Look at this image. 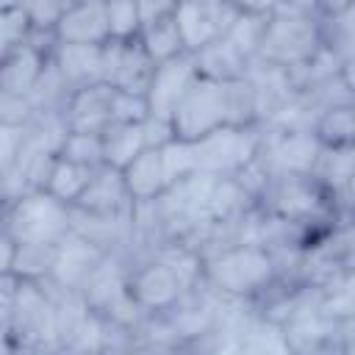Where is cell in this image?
<instances>
[{
    "instance_id": "cell-36",
    "label": "cell",
    "mask_w": 355,
    "mask_h": 355,
    "mask_svg": "<svg viewBox=\"0 0 355 355\" xmlns=\"http://www.w3.org/2000/svg\"><path fill=\"white\" fill-rule=\"evenodd\" d=\"M11 347V324H8V300H0V352H8Z\"/></svg>"
},
{
    "instance_id": "cell-40",
    "label": "cell",
    "mask_w": 355,
    "mask_h": 355,
    "mask_svg": "<svg viewBox=\"0 0 355 355\" xmlns=\"http://www.w3.org/2000/svg\"><path fill=\"white\" fill-rule=\"evenodd\" d=\"M11 6H19V0H0V8H11Z\"/></svg>"
},
{
    "instance_id": "cell-23",
    "label": "cell",
    "mask_w": 355,
    "mask_h": 355,
    "mask_svg": "<svg viewBox=\"0 0 355 355\" xmlns=\"http://www.w3.org/2000/svg\"><path fill=\"white\" fill-rule=\"evenodd\" d=\"M319 44L333 53L341 67L352 69V8L319 17Z\"/></svg>"
},
{
    "instance_id": "cell-21",
    "label": "cell",
    "mask_w": 355,
    "mask_h": 355,
    "mask_svg": "<svg viewBox=\"0 0 355 355\" xmlns=\"http://www.w3.org/2000/svg\"><path fill=\"white\" fill-rule=\"evenodd\" d=\"M311 130H313V136L319 139L322 147H352V136H355V108H352V103L327 105L313 119Z\"/></svg>"
},
{
    "instance_id": "cell-20",
    "label": "cell",
    "mask_w": 355,
    "mask_h": 355,
    "mask_svg": "<svg viewBox=\"0 0 355 355\" xmlns=\"http://www.w3.org/2000/svg\"><path fill=\"white\" fill-rule=\"evenodd\" d=\"M94 169L97 166H83V164H75V161H69V158L55 153L53 161H50V169H47V178H44L42 189L47 194H53L55 200L72 205L78 200V194L86 189V183H89Z\"/></svg>"
},
{
    "instance_id": "cell-39",
    "label": "cell",
    "mask_w": 355,
    "mask_h": 355,
    "mask_svg": "<svg viewBox=\"0 0 355 355\" xmlns=\"http://www.w3.org/2000/svg\"><path fill=\"white\" fill-rule=\"evenodd\" d=\"M14 275H8V277H0V300H8L11 297V288H14Z\"/></svg>"
},
{
    "instance_id": "cell-32",
    "label": "cell",
    "mask_w": 355,
    "mask_h": 355,
    "mask_svg": "<svg viewBox=\"0 0 355 355\" xmlns=\"http://www.w3.org/2000/svg\"><path fill=\"white\" fill-rule=\"evenodd\" d=\"M31 116L33 108L25 94H11L0 89V125H25Z\"/></svg>"
},
{
    "instance_id": "cell-22",
    "label": "cell",
    "mask_w": 355,
    "mask_h": 355,
    "mask_svg": "<svg viewBox=\"0 0 355 355\" xmlns=\"http://www.w3.org/2000/svg\"><path fill=\"white\" fill-rule=\"evenodd\" d=\"M139 42L144 44V50L150 53V58L155 64L161 61H169L180 53H186L183 47V36H180V28L175 22V11L161 17V19H153L147 25H141V33H139Z\"/></svg>"
},
{
    "instance_id": "cell-14",
    "label": "cell",
    "mask_w": 355,
    "mask_h": 355,
    "mask_svg": "<svg viewBox=\"0 0 355 355\" xmlns=\"http://www.w3.org/2000/svg\"><path fill=\"white\" fill-rule=\"evenodd\" d=\"M53 67L75 92L86 83L103 80V44H64L55 42L50 53Z\"/></svg>"
},
{
    "instance_id": "cell-30",
    "label": "cell",
    "mask_w": 355,
    "mask_h": 355,
    "mask_svg": "<svg viewBox=\"0 0 355 355\" xmlns=\"http://www.w3.org/2000/svg\"><path fill=\"white\" fill-rule=\"evenodd\" d=\"M31 36V22L19 6L0 8V61L11 55L19 44H25Z\"/></svg>"
},
{
    "instance_id": "cell-24",
    "label": "cell",
    "mask_w": 355,
    "mask_h": 355,
    "mask_svg": "<svg viewBox=\"0 0 355 355\" xmlns=\"http://www.w3.org/2000/svg\"><path fill=\"white\" fill-rule=\"evenodd\" d=\"M22 133H25V125H0V208L8 205L14 197H19L14 166L22 147Z\"/></svg>"
},
{
    "instance_id": "cell-15",
    "label": "cell",
    "mask_w": 355,
    "mask_h": 355,
    "mask_svg": "<svg viewBox=\"0 0 355 355\" xmlns=\"http://www.w3.org/2000/svg\"><path fill=\"white\" fill-rule=\"evenodd\" d=\"M133 205L128 186L122 180V169H114L108 164L97 166L86 183V189L78 194V200L72 202V208L80 211H100V214H111V211H128Z\"/></svg>"
},
{
    "instance_id": "cell-26",
    "label": "cell",
    "mask_w": 355,
    "mask_h": 355,
    "mask_svg": "<svg viewBox=\"0 0 355 355\" xmlns=\"http://www.w3.org/2000/svg\"><path fill=\"white\" fill-rule=\"evenodd\" d=\"M266 19H269V14H261V11H239L222 36H227L244 55L255 58L261 39H263V31H266Z\"/></svg>"
},
{
    "instance_id": "cell-35",
    "label": "cell",
    "mask_w": 355,
    "mask_h": 355,
    "mask_svg": "<svg viewBox=\"0 0 355 355\" xmlns=\"http://www.w3.org/2000/svg\"><path fill=\"white\" fill-rule=\"evenodd\" d=\"M139 3V14H141V25L161 19L166 14H172L178 8V0H136Z\"/></svg>"
},
{
    "instance_id": "cell-38",
    "label": "cell",
    "mask_w": 355,
    "mask_h": 355,
    "mask_svg": "<svg viewBox=\"0 0 355 355\" xmlns=\"http://www.w3.org/2000/svg\"><path fill=\"white\" fill-rule=\"evenodd\" d=\"M319 14H338L344 8H352V0H316Z\"/></svg>"
},
{
    "instance_id": "cell-37",
    "label": "cell",
    "mask_w": 355,
    "mask_h": 355,
    "mask_svg": "<svg viewBox=\"0 0 355 355\" xmlns=\"http://www.w3.org/2000/svg\"><path fill=\"white\" fill-rule=\"evenodd\" d=\"M239 11H261V14H269L280 0H230Z\"/></svg>"
},
{
    "instance_id": "cell-13",
    "label": "cell",
    "mask_w": 355,
    "mask_h": 355,
    "mask_svg": "<svg viewBox=\"0 0 355 355\" xmlns=\"http://www.w3.org/2000/svg\"><path fill=\"white\" fill-rule=\"evenodd\" d=\"M53 33L64 44H105L111 39L105 0H72Z\"/></svg>"
},
{
    "instance_id": "cell-28",
    "label": "cell",
    "mask_w": 355,
    "mask_h": 355,
    "mask_svg": "<svg viewBox=\"0 0 355 355\" xmlns=\"http://www.w3.org/2000/svg\"><path fill=\"white\" fill-rule=\"evenodd\" d=\"M105 19L111 39L128 42L141 33V14L136 0H105Z\"/></svg>"
},
{
    "instance_id": "cell-2",
    "label": "cell",
    "mask_w": 355,
    "mask_h": 355,
    "mask_svg": "<svg viewBox=\"0 0 355 355\" xmlns=\"http://www.w3.org/2000/svg\"><path fill=\"white\" fill-rule=\"evenodd\" d=\"M277 275L272 250L261 244H233L202 261V283L227 300L252 302Z\"/></svg>"
},
{
    "instance_id": "cell-3",
    "label": "cell",
    "mask_w": 355,
    "mask_h": 355,
    "mask_svg": "<svg viewBox=\"0 0 355 355\" xmlns=\"http://www.w3.org/2000/svg\"><path fill=\"white\" fill-rule=\"evenodd\" d=\"M8 324L14 349H58L55 297L47 280H14Z\"/></svg>"
},
{
    "instance_id": "cell-17",
    "label": "cell",
    "mask_w": 355,
    "mask_h": 355,
    "mask_svg": "<svg viewBox=\"0 0 355 355\" xmlns=\"http://www.w3.org/2000/svg\"><path fill=\"white\" fill-rule=\"evenodd\" d=\"M194 55V67H197V75L202 78H211V80H236V78H244L252 58L244 55L227 36H216L214 42L202 44Z\"/></svg>"
},
{
    "instance_id": "cell-18",
    "label": "cell",
    "mask_w": 355,
    "mask_h": 355,
    "mask_svg": "<svg viewBox=\"0 0 355 355\" xmlns=\"http://www.w3.org/2000/svg\"><path fill=\"white\" fill-rule=\"evenodd\" d=\"M144 122V119H141ZM141 122H111L100 130V144H103V164L122 169L128 166L144 147V125Z\"/></svg>"
},
{
    "instance_id": "cell-12",
    "label": "cell",
    "mask_w": 355,
    "mask_h": 355,
    "mask_svg": "<svg viewBox=\"0 0 355 355\" xmlns=\"http://www.w3.org/2000/svg\"><path fill=\"white\" fill-rule=\"evenodd\" d=\"M197 78V67H194V55L191 53H180L169 61H161L155 67L153 83L147 89V108L153 116L161 119H172V111L178 105V100L183 97V92L189 89V83Z\"/></svg>"
},
{
    "instance_id": "cell-16",
    "label": "cell",
    "mask_w": 355,
    "mask_h": 355,
    "mask_svg": "<svg viewBox=\"0 0 355 355\" xmlns=\"http://www.w3.org/2000/svg\"><path fill=\"white\" fill-rule=\"evenodd\" d=\"M122 180L133 202H147L155 200L161 191H166L169 180H166L161 147H144L128 166H122Z\"/></svg>"
},
{
    "instance_id": "cell-33",
    "label": "cell",
    "mask_w": 355,
    "mask_h": 355,
    "mask_svg": "<svg viewBox=\"0 0 355 355\" xmlns=\"http://www.w3.org/2000/svg\"><path fill=\"white\" fill-rule=\"evenodd\" d=\"M141 125H144V141H147V147H164L169 139H175V130H172V122L169 119H161V116L147 114Z\"/></svg>"
},
{
    "instance_id": "cell-6",
    "label": "cell",
    "mask_w": 355,
    "mask_h": 355,
    "mask_svg": "<svg viewBox=\"0 0 355 355\" xmlns=\"http://www.w3.org/2000/svg\"><path fill=\"white\" fill-rule=\"evenodd\" d=\"M197 283H189L186 275L161 250H155L147 258L128 261V291L150 316L169 311Z\"/></svg>"
},
{
    "instance_id": "cell-34",
    "label": "cell",
    "mask_w": 355,
    "mask_h": 355,
    "mask_svg": "<svg viewBox=\"0 0 355 355\" xmlns=\"http://www.w3.org/2000/svg\"><path fill=\"white\" fill-rule=\"evenodd\" d=\"M14 258H17V241L0 219V277L14 275Z\"/></svg>"
},
{
    "instance_id": "cell-29",
    "label": "cell",
    "mask_w": 355,
    "mask_h": 355,
    "mask_svg": "<svg viewBox=\"0 0 355 355\" xmlns=\"http://www.w3.org/2000/svg\"><path fill=\"white\" fill-rule=\"evenodd\" d=\"M161 155H164V169H166V180H169V186L178 183L180 178L197 172L194 141H186V139H169V141L161 147ZM169 186H166V189H169Z\"/></svg>"
},
{
    "instance_id": "cell-10",
    "label": "cell",
    "mask_w": 355,
    "mask_h": 355,
    "mask_svg": "<svg viewBox=\"0 0 355 355\" xmlns=\"http://www.w3.org/2000/svg\"><path fill=\"white\" fill-rule=\"evenodd\" d=\"M105 255H108L105 250H100L89 239H83L75 230H69L55 247V261H53V269H50L47 280L55 283L58 288L80 291L83 283L92 277V272L103 263Z\"/></svg>"
},
{
    "instance_id": "cell-5",
    "label": "cell",
    "mask_w": 355,
    "mask_h": 355,
    "mask_svg": "<svg viewBox=\"0 0 355 355\" xmlns=\"http://www.w3.org/2000/svg\"><path fill=\"white\" fill-rule=\"evenodd\" d=\"M322 17V14H319ZM319 17H300V14H280L269 11L266 31L258 47L261 61L294 69L308 64L319 53Z\"/></svg>"
},
{
    "instance_id": "cell-11",
    "label": "cell",
    "mask_w": 355,
    "mask_h": 355,
    "mask_svg": "<svg viewBox=\"0 0 355 355\" xmlns=\"http://www.w3.org/2000/svg\"><path fill=\"white\" fill-rule=\"evenodd\" d=\"M116 108V89L105 80L86 83L75 89L64 105V125L67 130H92L100 133L105 125L114 122Z\"/></svg>"
},
{
    "instance_id": "cell-19",
    "label": "cell",
    "mask_w": 355,
    "mask_h": 355,
    "mask_svg": "<svg viewBox=\"0 0 355 355\" xmlns=\"http://www.w3.org/2000/svg\"><path fill=\"white\" fill-rule=\"evenodd\" d=\"M252 208H255V197L233 175L214 178L208 200H205V214L211 222H236Z\"/></svg>"
},
{
    "instance_id": "cell-1",
    "label": "cell",
    "mask_w": 355,
    "mask_h": 355,
    "mask_svg": "<svg viewBox=\"0 0 355 355\" xmlns=\"http://www.w3.org/2000/svg\"><path fill=\"white\" fill-rule=\"evenodd\" d=\"M175 139L197 141L225 125H258V97L250 78L211 80L197 75L172 111Z\"/></svg>"
},
{
    "instance_id": "cell-25",
    "label": "cell",
    "mask_w": 355,
    "mask_h": 355,
    "mask_svg": "<svg viewBox=\"0 0 355 355\" xmlns=\"http://www.w3.org/2000/svg\"><path fill=\"white\" fill-rule=\"evenodd\" d=\"M55 244H17L14 258V277L22 280H47L53 261H55Z\"/></svg>"
},
{
    "instance_id": "cell-7",
    "label": "cell",
    "mask_w": 355,
    "mask_h": 355,
    "mask_svg": "<svg viewBox=\"0 0 355 355\" xmlns=\"http://www.w3.org/2000/svg\"><path fill=\"white\" fill-rule=\"evenodd\" d=\"M263 125H225L211 130L208 136L194 141L197 153V172H208L216 178H230L244 169L261 150Z\"/></svg>"
},
{
    "instance_id": "cell-4",
    "label": "cell",
    "mask_w": 355,
    "mask_h": 355,
    "mask_svg": "<svg viewBox=\"0 0 355 355\" xmlns=\"http://www.w3.org/2000/svg\"><path fill=\"white\" fill-rule=\"evenodd\" d=\"M0 219L17 244H55L69 233V205L31 189L0 208Z\"/></svg>"
},
{
    "instance_id": "cell-31",
    "label": "cell",
    "mask_w": 355,
    "mask_h": 355,
    "mask_svg": "<svg viewBox=\"0 0 355 355\" xmlns=\"http://www.w3.org/2000/svg\"><path fill=\"white\" fill-rule=\"evenodd\" d=\"M72 0H19V8L25 11L33 31H55L58 19L69 8Z\"/></svg>"
},
{
    "instance_id": "cell-9",
    "label": "cell",
    "mask_w": 355,
    "mask_h": 355,
    "mask_svg": "<svg viewBox=\"0 0 355 355\" xmlns=\"http://www.w3.org/2000/svg\"><path fill=\"white\" fill-rule=\"evenodd\" d=\"M236 14L239 8L230 0H178L175 22L180 28L186 53H197L202 44L222 36Z\"/></svg>"
},
{
    "instance_id": "cell-8",
    "label": "cell",
    "mask_w": 355,
    "mask_h": 355,
    "mask_svg": "<svg viewBox=\"0 0 355 355\" xmlns=\"http://www.w3.org/2000/svg\"><path fill=\"white\" fill-rule=\"evenodd\" d=\"M322 155L313 130H283L263 125L258 161L269 175H311Z\"/></svg>"
},
{
    "instance_id": "cell-27",
    "label": "cell",
    "mask_w": 355,
    "mask_h": 355,
    "mask_svg": "<svg viewBox=\"0 0 355 355\" xmlns=\"http://www.w3.org/2000/svg\"><path fill=\"white\" fill-rule=\"evenodd\" d=\"M55 153L83 166H103L100 133H92V130H67Z\"/></svg>"
}]
</instances>
